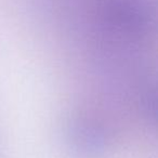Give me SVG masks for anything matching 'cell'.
Here are the masks:
<instances>
[{
  "instance_id": "6da1fadb",
  "label": "cell",
  "mask_w": 158,
  "mask_h": 158,
  "mask_svg": "<svg viewBox=\"0 0 158 158\" xmlns=\"http://www.w3.org/2000/svg\"><path fill=\"white\" fill-rule=\"evenodd\" d=\"M68 135L73 148L82 155H97L105 146L103 127L93 119L78 117L68 123Z\"/></svg>"
}]
</instances>
